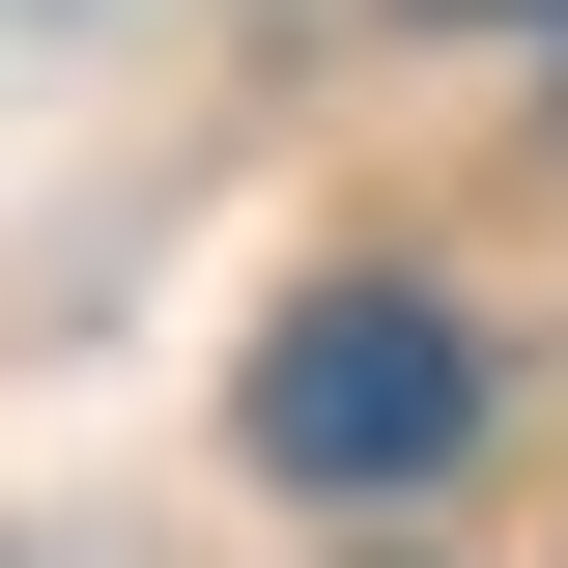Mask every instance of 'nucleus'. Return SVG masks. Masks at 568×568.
I'll use <instances>...</instances> for the list:
<instances>
[{"mask_svg":"<svg viewBox=\"0 0 568 568\" xmlns=\"http://www.w3.org/2000/svg\"><path fill=\"white\" fill-rule=\"evenodd\" d=\"M455 426H484V342L426 313V284H313L256 342V455L313 511H398V484H455Z\"/></svg>","mask_w":568,"mask_h":568,"instance_id":"nucleus-1","label":"nucleus"},{"mask_svg":"<svg viewBox=\"0 0 568 568\" xmlns=\"http://www.w3.org/2000/svg\"><path fill=\"white\" fill-rule=\"evenodd\" d=\"M540 29H568V0H540Z\"/></svg>","mask_w":568,"mask_h":568,"instance_id":"nucleus-2","label":"nucleus"}]
</instances>
